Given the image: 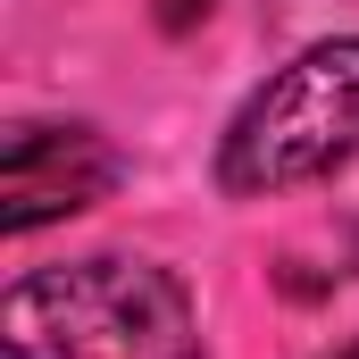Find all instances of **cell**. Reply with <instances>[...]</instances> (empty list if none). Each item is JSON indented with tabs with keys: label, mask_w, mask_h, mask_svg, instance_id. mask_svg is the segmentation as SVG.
<instances>
[{
	"label": "cell",
	"mask_w": 359,
	"mask_h": 359,
	"mask_svg": "<svg viewBox=\"0 0 359 359\" xmlns=\"http://www.w3.org/2000/svg\"><path fill=\"white\" fill-rule=\"evenodd\" d=\"M0 343L8 359H209L192 292L134 251L17 276L0 301Z\"/></svg>",
	"instance_id": "cell-1"
},
{
	"label": "cell",
	"mask_w": 359,
	"mask_h": 359,
	"mask_svg": "<svg viewBox=\"0 0 359 359\" xmlns=\"http://www.w3.org/2000/svg\"><path fill=\"white\" fill-rule=\"evenodd\" d=\"M351 159H359V34H343V42H309L301 59H284L234 109V126L217 134V192L268 201Z\"/></svg>",
	"instance_id": "cell-2"
},
{
	"label": "cell",
	"mask_w": 359,
	"mask_h": 359,
	"mask_svg": "<svg viewBox=\"0 0 359 359\" xmlns=\"http://www.w3.org/2000/svg\"><path fill=\"white\" fill-rule=\"evenodd\" d=\"M117 176L126 168H117L100 126H42V117H25L0 142V234L25 243L50 217H76L92 201H109Z\"/></svg>",
	"instance_id": "cell-3"
},
{
	"label": "cell",
	"mask_w": 359,
	"mask_h": 359,
	"mask_svg": "<svg viewBox=\"0 0 359 359\" xmlns=\"http://www.w3.org/2000/svg\"><path fill=\"white\" fill-rule=\"evenodd\" d=\"M209 8H217V0H159V25L184 34V25H192V17H209Z\"/></svg>",
	"instance_id": "cell-4"
},
{
	"label": "cell",
	"mask_w": 359,
	"mask_h": 359,
	"mask_svg": "<svg viewBox=\"0 0 359 359\" xmlns=\"http://www.w3.org/2000/svg\"><path fill=\"white\" fill-rule=\"evenodd\" d=\"M326 359H359V343H343V351H326Z\"/></svg>",
	"instance_id": "cell-5"
}]
</instances>
